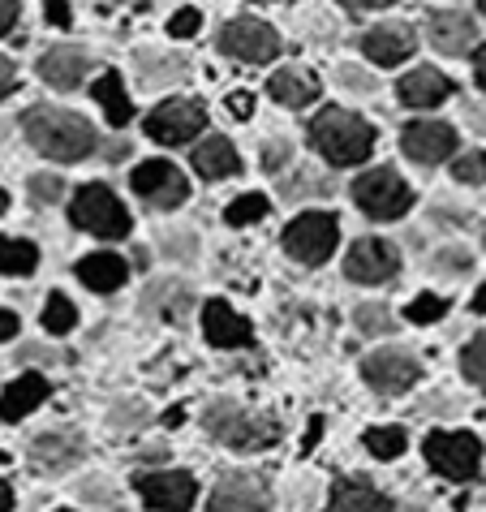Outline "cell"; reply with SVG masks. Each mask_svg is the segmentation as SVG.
<instances>
[{
	"instance_id": "obj_37",
	"label": "cell",
	"mask_w": 486,
	"mask_h": 512,
	"mask_svg": "<svg viewBox=\"0 0 486 512\" xmlns=\"http://www.w3.org/2000/svg\"><path fill=\"white\" fill-rule=\"evenodd\" d=\"M168 31H173V39H190V35L198 31V9H181V13H173Z\"/></svg>"
},
{
	"instance_id": "obj_12",
	"label": "cell",
	"mask_w": 486,
	"mask_h": 512,
	"mask_svg": "<svg viewBox=\"0 0 486 512\" xmlns=\"http://www.w3.org/2000/svg\"><path fill=\"white\" fill-rule=\"evenodd\" d=\"M396 250L388 246V241L379 237H362L353 241V250L345 254V276L357 280V284H379V280H392L396 276Z\"/></svg>"
},
{
	"instance_id": "obj_15",
	"label": "cell",
	"mask_w": 486,
	"mask_h": 512,
	"mask_svg": "<svg viewBox=\"0 0 486 512\" xmlns=\"http://www.w3.org/2000/svg\"><path fill=\"white\" fill-rule=\"evenodd\" d=\"M207 512H267V491L259 478H224L211 491Z\"/></svg>"
},
{
	"instance_id": "obj_7",
	"label": "cell",
	"mask_w": 486,
	"mask_h": 512,
	"mask_svg": "<svg viewBox=\"0 0 486 512\" xmlns=\"http://www.w3.org/2000/svg\"><path fill=\"white\" fill-rule=\"evenodd\" d=\"M284 250L302 263H323L327 254L336 250V216L327 211H310V216H297L289 229H284Z\"/></svg>"
},
{
	"instance_id": "obj_29",
	"label": "cell",
	"mask_w": 486,
	"mask_h": 512,
	"mask_svg": "<svg viewBox=\"0 0 486 512\" xmlns=\"http://www.w3.org/2000/svg\"><path fill=\"white\" fill-rule=\"evenodd\" d=\"M74 323H78L74 302H69V297H61V293H52L48 302H44V327H48L52 336H65Z\"/></svg>"
},
{
	"instance_id": "obj_26",
	"label": "cell",
	"mask_w": 486,
	"mask_h": 512,
	"mask_svg": "<svg viewBox=\"0 0 486 512\" xmlns=\"http://www.w3.org/2000/svg\"><path fill=\"white\" fill-rule=\"evenodd\" d=\"M267 91H271V99H276V104H284V108H302V104H310V99L319 95V82L306 78L302 69H280V74H271Z\"/></svg>"
},
{
	"instance_id": "obj_21",
	"label": "cell",
	"mask_w": 486,
	"mask_h": 512,
	"mask_svg": "<svg viewBox=\"0 0 486 512\" xmlns=\"http://www.w3.org/2000/svg\"><path fill=\"white\" fill-rule=\"evenodd\" d=\"M362 52L375 65H400L413 52V31L409 26H400V22H388V26H379V31H370L362 39Z\"/></svg>"
},
{
	"instance_id": "obj_28",
	"label": "cell",
	"mask_w": 486,
	"mask_h": 512,
	"mask_svg": "<svg viewBox=\"0 0 486 512\" xmlns=\"http://www.w3.org/2000/svg\"><path fill=\"white\" fill-rule=\"evenodd\" d=\"M39 267V250L22 237H0V276H26Z\"/></svg>"
},
{
	"instance_id": "obj_24",
	"label": "cell",
	"mask_w": 486,
	"mask_h": 512,
	"mask_svg": "<svg viewBox=\"0 0 486 512\" xmlns=\"http://www.w3.org/2000/svg\"><path fill=\"white\" fill-rule=\"evenodd\" d=\"M327 512H392V504L383 500L375 487H366V482H336L332 487V500H327Z\"/></svg>"
},
{
	"instance_id": "obj_49",
	"label": "cell",
	"mask_w": 486,
	"mask_h": 512,
	"mask_svg": "<svg viewBox=\"0 0 486 512\" xmlns=\"http://www.w3.org/2000/svg\"><path fill=\"white\" fill-rule=\"evenodd\" d=\"M474 310H478V315H486V284H482L478 297H474Z\"/></svg>"
},
{
	"instance_id": "obj_44",
	"label": "cell",
	"mask_w": 486,
	"mask_h": 512,
	"mask_svg": "<svg viewBox=\"0 0 486 512\" xmlns=\"http://www.w3.org/2000/svg\"><path fill=\"white\" fill-rule=\"evenodd\" d=\"M474 78H478V87L486 91V44L474 52Z\"/></svg>"
},
{
	"instance_id": "obj_38",
	"label": "cell",
	"mask_w": 486,
	"mask_h": 512,
	"mask_svg": "<svg viewBox=\"0 0 486 512\" xmlns=\"http://www.w3.org/2000/svg\"><path fill=\"white\" fill-rule=\"evenodd\" d=\"M13 22H18V0H0V39L13 31Z\"/></svg>"
},
{
	"instance_id": "obj_40",
	"label": "cell",
	"mask_w": 486,
	"mask_h": 512,
	"mask_svg": "<svg viewBox=\"0 0 486 512\" xmlns=\"http://www.w3.org/2000/svg\"><path fill=\"white\" fill-rule=\"evenodd\" d=\"M48 22L52 26H69V18H74V13H69V5H65V0H48Z\"/></svg>"
},
{
	"instance_id": "obj_5",
	"label": "cell",
	"mask_w": 486,
	"mask_h": 512,
	"mask_svg": "<svg viewBox=\"0 0 486 512\" xmlns=\"http://www.w3.org/2000/svg\"><path fill=\"white\" fill-rule=\"evenodd\" d=\"M353 198H357V207H362L366 216H375V220H396V216H405L409 203H413L409 186L392 173V168H375V173H362V177L353 181Z\"/></svg>"
},
{
	"instance_id": "obj_32",
	"label": "cell",
	"mask_w": 486,
	"mask_h": 512,
	"mask_svg": "<svg viewBox=\"0 0 486 512\" xmlns=\"http://www.w3.org/2000/svg\"><path fill=\"white\" fill-rule=\"evenodd\" d=\"M267 216V198L263 194H246V198H237L233 207H228V224H254V220H263Z\"/></svg>"
},
{
	"instance_id": "obj_42",
	"label": "cell",
	"mask_w": 486,
	"mask_h": 512,
	"mask_svg": "<svg viewBox=\"0 0 486 512\" xmlns=\"http://www.w3.org/2000/svg\"><path fill=\"white\" fill-rule=\"evenodd\" d=\"M13 336H18V315L0 306V340H13Z\"/></svg>"
},
{
	"instance_id": "obj_30",
	"label": "cell",
	"mask_w": 486,
	"mask_h": 512,
	"mask_svg": "<svg viewBox=\"0 0 486 512\" xmlns=\"http://www.w3.org/2000/svg\"><path fill=\"white\" fill-rule=\"evenodd\" d=\"M405 431H400V426H375V431L366 435V448L375 452V457H383V461H392V457H400V452H405Z\"/></svg>"
},
{
	"instance_id": "obj_10",
	"label": "cell",
	"mask_w": 486,
	"mask_h": 512,
	"mask_svg": "<svg viewBox=\"0 0 486 512\" xmlns=\"http://www.w3.org/2000/svg\"><path fill=\"white\" fill-rule=\"evenodd\" d=\"M203 130V108L194 104V99H168L147 117V134L155 142H168V147H177V142L194 138Z\"/></svg>"
},
{
	"instance_id": "obj_50",
	"label": "cell",
	"mask_w": 486,
	"mask_h": 512,
	"mask_svg": "<svg viewBox=\"0 0 486 512\" xmlns=\"http://www.w3.org/2000/svg\"><path fill=\"white\" fill-rule=\"evenodd\" d=\"M392 512H422L418 504H392Z\"/></svg>"
},
{
	"instance_id": "obj_47",
	"label": "cell",
	"mask_w": 486,
	"mask_h": 512,
	"mask_svg": "<svg viewBox=\"0 0 486 512\" xmlns=\"http://www.w3.org/2000/svg\"><path fill=\"white\" fill-rule=\"evenodd\" d=\"M9 508H13V487L0 478V512H9Z\"/></svg>"
},
{
	"instance_id": "obj_2",
	"label": "cell",
	"mask_w": 486,
	"mask_h": 512,
	"mask_svg": "<svg viewBox=\"0 0 486 512\" xmlns=\"http://www.w3.org/2000/svg\"><path fill=\"white\" fill-rule=\"evenodd\" d=\"M310 142H314L319 155H327V164L349 168V164H362L370 155V147H375V130L345 108H323L319 117L310 121Z\"/></svg>"
},
{
	"instance_id": "obj_11",
	"label": "cell",
	"mask_w": 486,
	"mask_h": 512,
	"mask_svg": "<svg viewBox=\"0 0 486 512\" xmlns=\"http://www.w3.org/2000/svg\"><path fill=\"white\" fill-rule=\"evenodd\" d=\"M362 375H366L370 388L396 396V392H405L418 383V362H413V353H405V349H379L362 362Z\"/></svg>"
},
{
	"instance_id": "obj_13",
	"label": "cell",
	"mask_w": 486,
	"mask_h": 512,
	"mask_svg": "<svg viewBox=\"0 0 486 512\" xmlns=\"http://www.w3.org/2000/svg\"><path fill=\"white\" fill-rule=\"evenodd\" d=\"M194 478L190 474H147V478H138V495L147 500V508L155 512H190L194 504Z\"/></svg>"
},
{
	"instance_id": "obj_36",
	"label": "cell",
	"mask_w": 486,
	"mask_h": 512,
	"mask_svg": "<svg viewBox=\"0 0 486 512\" xmlns=\"http://www.w3.org/2000/svg\"><path fill=\"white\" fill-rule=\"evenodd\" d=\"M61 181H56L52 173H39V177H31V194L39 198V203H61Z\"/></svg>"
},
{
	"instance_id": "obj_20",
	"label": "cell",
	"mask_w": 486,
	"mask_h": 512,
	"mask_svg": "<svg viewBox=\"0 0 486 512\" xmlns=\"http://www.w3.org/2000/svg\"><path fill=\"white\" fill-rule=\"evenodd\" d=\"M91 69V56L82 48H52L44 52V61H39V78L48 82V87H78L82 78H87Z\"/></svg>"
},
{
	"instance_id": "obj_27",
	"label": "cell",
	"mask_w": 486,
	"mask_h": 512,
	"mask_svg": "<svg viewBox=\"0 0 486 512\" xmlns=\"http://www.w3.org/2000/svg\"><path fill=\"white\" fill-rule=\"evenodd\" d=\"M95 99H99V108H104V121H112V125H125L130 121V95H125V87H121V74H108L95 82Z\"/></svg>"
},
{
	"instance_id": "obj_25",
	"label": "cell",
	"mask_w": 486,
	"mask_h": 512,
	"mask_svg": "<svg viewBox=\"0 0 486 512\" xmlns=\"http://www.w3.org/2000/svg\"><path fill=\"white\" fill-rule=\"evenodd\" d=\"M78 280L95 293L121 289L125 284V259H117V254H87V259L78 263Z\"/></svg>"
},
{
	"instance_id": "obj_31",
	"label": "cell",
	"mask_w": 486,
	"mask_h": 512,
	"mask_svg": "<svg viewBox=\"0 0 486 512\" xmlns=\"http://www.w3.org/2000/svg\"><path fill=\"white\" fill-rule=\"evenodd\" d=\"M353 323H357L362 336H388L392 332V310L388 306H357Z\"/></svg>"
},
{
	"instance_id": "obj_6",
	"label": "cell",
	"mask_w": 486,
	"mask_h": 512,
	"mask_svg": "<svg viewBox=\"0 0 486 512\" xmlns=\"http://www.w3.org/2000/svg\"><path fill=\"white\" fill-rule=\"evenodd\" d=\"M426 461H431L443 478L452 482H465L478 474V461H482V448L469 431H443L426 439Z\"/></svg>"
},
{
	"instance_id": "obj_34",
	"label": "cell",
	"mask_w": 486,
	"mask_h": 512,
	"mask_svg": "<svg viewBox=\"0 0 486 512\" xmlns=\"http://www.w3.org/2000/svg\"><path fill=\"white\" fill-rule=\"evenodd\" d=\"M456 181H486V151H474V155H461L452 164Z\"/></svg>"
},
{
	"instance_id": "obj_9",
	"label": "cell",
	"mask_w": 486,
	"mask_h": 512,
	"mask_svg": "<svg viewBox=\"0 0 486 512\" xmlns=\"http://www.w3.org/2000/svg\"><path fill=\"white\" fill-rule=\"evenodd\" d=\"M134 190L147 198L151 207H181L185 194H190V186H185V177L177 173L168 160H147L134 168Z\"/></svg>"
},
{
	"instance_id": "obj_22",
	"label": "cell",
	"mask_w": 486,
	"mask_h": 512,
	"mask_svg": "<svg viewBox=\"0 0 486 512\" xmlns=\"http://www.w3.org/2000/svg\"><path fill=\"white\" fill-rule=\"evenodd\" d=\"M448 91H452V82L431 65H422V69H413V74L400 78V99H405L409 108H435L448 99Z\"/></svg>"
},
{
	"instance_id": "obj_33",
	"label": "cell",
	"mask_w": 486,
	"mask_h": 512,
	"mask_svg": "<svg viewBox=\"0 0 486 512\" xmlns=\"http://www.w3.org/2000/svg\"><path fill=\"white\" fill-rule=\"evenodd\" d=\"M461 366H465V375L474 379V383H486V332H482V336H474V340L465 345Z\"/></svg>"
},
{
	"instance_id": "obj_45",
	"label": "cell",
	"mask_w": 486,
	"mask_h": 512,
	"mask_svg": "<svg viewBox=\"0 0 486 512\" xmlns=\"http://www.w3.org/2000/svg\"><path fill=\"white\" fill-rule=\"evenodd\" d=\"M340 82H353V91H370V87H366V78L357 74V69H349V65L340 69Z\"/></svg>"
},
{
	"instance_id": "obj_4",
	"label": "cell",
	"mask_w": 486,
	"mask_h": 512,
	"mask_svg": "<svg viewBox=\"0 0 486 512\" xmlns=\"http://www.w3.org/2000/svg\"><path fill=\"white\" fill-rule=\"evenodd\" d=\"M74 224L78 229H87L95 237H125L130 233V216H125V207L117 203V194L104 190V186H82L74 194Z\"/></svg>"
},
{
	"instance_id": "obj_46",
	"label": "cell",
	"mask_w": 486,
	"mask_h": 512,
	"mask_svg": "<svg viewBox=\"0 0 486 512\" xmlns=\"http://www.w3.org/2000/svg\"><path fill=\"white\" fill-rule=\"evenodd\" d=\"M349 9H383V5H396V0H340Z\"/></svg>"
},
{
	"instance_id": "obj_3",
	"label": "cell",
	"mask_w": 486,
	"mask_h": 512,
	"mask_svg": "<svg viewBox=\"0 0 486 512\" xmlns=\"http://www.w3.org/2000/svg\"><path fill=\"white\" fill-rule=\"evenodd\" d=\"M207 431L228 448H267L271 439H280V426L267 414H254V409H241L228 401L207 409Z\"/></svg>"
},
{
	"instance_id": "obj_18",
	"label": "cell",
	"mask_w": 486,
	"mask_h": 512,
	"mask_svg": "<svg viewBox=\"0 0 486 512\" xmlns=\"http://www.w3.org/2000/svg\"><path fill=\"white\" fill-rule=\"evenodd\" d=\"M48 401V379L44 375H22L0 392V422H22L31 409Z\"/></svg>"
},
{
	"instance_id": "obj_16",
	"label": "cell",
	"mask_w": 486,
	"mask_h": 512,
	"mask_svg": "<svg viewBox=\"0 0 486 512\" xmlns=\"http://www.w3.org/2000/svg\"><path fill=\"white\" fill-rule=\"evenodd\" d=\"M82 435L78 431H48V435H39L35 444H31V465H39L44 474H56V469H65V465H74L82 457Z\"/></svg>"
},
{
	"instance_id": "obj_43",
	"label": "cell",
	"mask_w": 486,
	"mask_h": 512,
	"mask_svg": "<svg viewBox=\"0 0 486 512\" xmlns=\"http://www.w3.org/2000/svg\"><path fill=\"white\" fill-rule=\"evenodd\" d=\"M228 108H233L237 117H250V112H254V99H250V95H233V99H228Z\"/></svg>"
},
{
	"instance_id": "obj_14",
	"label": "cell",
	"mask_w": 486,
	"mask_h": 512,
	"mask_svg": "<svg viewBox=\"0 0 486 512\" xmlns=\"http://www.w3.org/2000/svg\"><path fill=\"white\" fill-rule=\"evenodd\" d=\"M405 155L418 164H439L456 151V130L448 121H413L405 130Z\"/></svg>"
},
{
	"instance_id": "obj_41",
	"label": "cell",
	"mask_w": 486,
	"mask_h": 512,
	"mask_svg": "<svg viewBox=\"0 0 486 512\" xmlns=\"http://www.w3.org/2000/svg\"><path fill=\"white\" fill-rule=\"evenodd\" d=\"M284 155H289V142H267V168H271V173H276V168L284 164Z\"/></svg>"
},
{
	"instance_id": "obj_19",
	"label": "cell",
	"mask_w": 486,
	"mask_h": 512,
	"mask_svg": "<svg viewBox=\"0 0 486 512\" xmlns=\"http://www.w3.org/2000/svg\"><path fill=\"white\" fill-rule=\"evenodd\" d=\"M478 39V22L469 13H435L431 18V44L448 56H465Z\"/></svg>"
},
{
	"instance_id": "obj_51",
	"label": "cell",
	"mask_w": 486,
	"mask_h": 512,
	"mask_svg": "<svg viewBox=\"0 0 486 512\" xmlns=\"http://www.w3.org/2000/svg\"><path fill=\"white\" fill-rule=\"evenodd\" d=\"M5 207H9V194H5V190H0V211H5Z\"/></svg>"
},
{
	"instance_id": "obj_23",
	"label": "cell",
	"mask_w": 486,
	"mask_h": 512,
	"mask_svg": "<svg viewBox=\"0 0 486 512\" xmlns=\"http://www.w3.org/2000/svg\"><path fill=\"white\" fill-rule=\"evenodd\" d=\"M237 151H233V142H228L224 134H207V142H198L194 147V168L203 173L207 181H216V177H233L237 173Z\"/></svg>"
},
{
	"instance_id": "obj_48",
	"label": "cell",
	"mask_w": 486,
	"mask_h": 512,
	"mask_svg": "<svg viewBox=\"0 0 486 512\" xmlns=\"http://www.w3.org/2000/svg\"><path fill=\"white\" fill-rule=\"evenodd\" d=\"M319 431H323V418H314V422H310V431H306V448L314 444V439H319Z\"/></svg>"
},
{
	"instance_id": "obj_39",
	"label": "cell",
	"mask_w": 486,
	"mask_h": 512,
	"mask_svg": "<svg viewBox=\"0 0 486 512\" xmlns=\"http://www.w3.org/2000/svg\"><path fill=\"white\" fill-rule=\"evenodd\" d=\"M13 82H18V69H13V61H5V56H0V99L13 95Z\"/></svg>"
},
{
	"instance_id": "obj_1",
	"label": "cell",
	"mask_w": 486,
	"mask_h": 512,
	"mask_svg": "<svg viewBox=\"0 0 486 512\" xmlns=\"http://www.w3.org/2000/svg\"><path fill=\"white\" fill-rule=\"evenodd\" d=\"M22 130H26V142H31L39 155H48V160H61V164H78V160H87V155L95 151L91 121H82L78 112L52 108V104L26 108Z\"/></svg>"
},
{
	"instance_id": "obj_8",
	"label": "cell",
	"mask_w": 486,
	"mask_h": 512,
	"mask_svg": "<svg viewBox=\"0 0 486 512\" xmlns=\"http://www.w3.org/2000/svg\"><path fill=\"white\" fill-rule=\"evenodd\" d=\"M220 48L228 56H237V61H246V65H263V61H271V56L280 52V39L259 18H237V22H228L220 31Z\"/></svg>"
},
{
	"instance_id": "obj_35",
	"label": "cell",
	"mask_w": 486,
	"mask_h": 512,
	"mask_svg": "<svg viewBox=\"0 0 486 512\" xmlns=\"http://www.w3.org/2000/svg\"><path fill=\"white\" fill-rule=\"evenodd\" d=\"M443 310H448V302H443V297H435V293H426V297H418V302L409 306V319H413V323H435Z\"/></svg>"
},
{
	"instance_id": "obj_17",
	"label": "cell",
	"mask_w": 486,
	"mask_h": 512,
	"mask_svg": "<svg viewBox=\"0 0 486 512\" xmlns=\"http://www.w3.org/2000/svg\"><path fill=\"white\" fill-rule=\"evenodd\" d=\"M203 332H207L211 345H220V349L250 345V323L241 319L228 302H207V310H203Z\"/></svg>"
}]
</instances>
